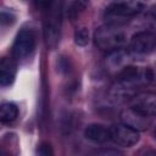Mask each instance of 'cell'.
Here are the masks:
<instances>
[{
	"mask_svg": "<svg viewBox=\"0 0 156 156\" xmlns=\"http://www.w3.org/2000/svg\"><path fill=\"white\" fill-rule=\"evenodd\" d=\"M143 6L141 0H115L105 12L107 24L121 27L127 23L129 18L139 13Z\"/></svg>",
	"mask_w": 156,
	"mask_h": 156,
	"instance_id": "1",
	"label": "cell"
},
{
	"mask_svg": "<svg viewBox=\"0 0 156 156\" xmlns=\"http://www.w3.org/2000/svg\"><path fill=\"white\" fill-rule=\"evenodd\" d=\"M126 34L118 26L104 24L100 26L94 33L95 45L106 52H111L113 50L121 49L126 44Z\"/></svg>",
	"mask_w": 156,
	"mask_h": 156,
	"instance_id": "2",
	"label": "cell"
},
{
	"mask_svg": "<svg viewBox=\"0 0 156 156\" xmlns=\"http://www.w3.org/2000/svg\"><path fill=\"white\" fill-rule=\"evenodd\" d=\"M62 1L57 0L52 7L44 12L45 15V39L49 45H55L60 34Z\"/></svg>",
	"mask_w": 156,
	"mask_h": 156,
	"instance_id": "3",
	"label": "cell"
},
{
	"mask_svg": "<svg viewBox=\"0 0 156 156\" xmlns=\"http://www.w3.org/2000/svg\"><path fill=\"white\" fill-rule=\"evenodd\" d=\"M37 45V35L30 29H22L16 35L12 54L16 58H24L29 56Z\"/></svg>",
	"mask_w": 156,
	"mask_h": 156,
	"instance_id": "4",
	"label": "cell"
},
{
	"mask_svg": "<svg viewBox=\"0 0 156 156\" xmlns=\"http://www.w3.org/2000/svg\"><path fill=\"white\" fill-rule=\"evenodd\" d=\"M156 44V38L152 32L141 30L135 33L129 43V49L132 52L138 55H146L154 51Z\"/></svg>",
	"mask_w": 156,
	"mask_h": 156,
	"instance_id": "5",
	"label": "cell"
},
{
	"mask_svg": "<svg viewBox=\"0 0 156 156\" xmlns=\"http://www.w3.org/2000/svg\"><path fill=\"white\" fill-rule=\"evenodd\" d=\"M121 121L123 124L135 129V130H145L151 126L152 117L133 108V107H127L122 110L121 112Z\"/></svg>",
	"mask_w": 156,
	"mask_h": 156,
	"instance_id": "6",
	"label": "cell"
},
{
	"mask_svg": "<svg viewBox=\"0 0 156 156\" xmlns=\"http://www.w3.org/2000/svg\"><path fill=\"white\" fill-rule=\"evenodd\" d=\"M111 139L119 146L130 147L139 141V132L123 123L117 124L111 129Z\"/></svg>",
	"mask_w": 156,
	"mask_h": 156,
	"instance_id": "7",
	"label": "cell"
},
{
	"mask_svg": "<svg viewBox=\"0 0 156 156\" xmlns=\"http://www.w3.org/2000/svg\"><path fill=\"white\" fill-rule=\"evenodd\" d=\"M130 107L150 116L154 117L155 116V111H156V98L154 93L150 91H138L130 100Z\"/></svg>",
	"mask_w": 156,
	"mask_h": 156,
	"instance_id": "8",
	"label": "cell"
},
{
	"mask_svg": "<svg viewBox=\"0 0 156 156\" xmlns=\"http://www.w3.org/2000/svg\"><path fill=\"white\" fill-rule=\"evenodd\" d=\"M128 60H129L128 52L124 51L123 48H121V49H117L110 52L108 57H106V67L110 72L117 76L126 66L129 65Z\"/></svg>",
	"mask_w": 156,
	"mask_h": 156,
	"instance_id": "9",
	"label": "cell"
},
{
	"mask_svg": "<svg viewBox=\"0 0 156 156\" xmlns=\"http://www.w3.org/2000/svg\"><path fill=\"white\" fill-rule=\"evenodd\" d=\"M17 66L13 58L1 57L0 58V85L9 87L13 83L16 77Z\"/></svg>",
	"mask_w": 156,
	"mask_h": 156,
	"instance_id": "10",
	"label": "cell"
},
{
	"mask_svg": "<svg viewBox=\"0 0 156 156\" xmlns=\"http://www.w3.org/2000/svg\"><path fill=\"white\" fill-rule=\"evenodd\" d=\"M84 135L94 143H106L111 140V129L100 123H91L85 128Z\"/></svg>",
	"mask_w": 156,
	"mask_h": 156,
	"instance_id": "11",
	"label": "cell"
},
{
	"mask_svg": "<svg viewBox=\"0 0 156 156\" xmlns=\"http://www.w3.org/2000/svg\"><path fill=\"white\" fill-rule=\"evenodd\" d=\"M18 116V107L12 102H4L0 105V122L4 124L12 123Z\"/></svg>",
	"mask_w": 156,
	"mask_h": 156,
	"instance_id": "12",
	"label": "cell"
},
{
	"mask_svg": "<svg viewBox=\"0 0 156 156\" xmlns=\"http://www.w3.org/2000/svg\"><path fill=\"white\" fill-rule=\"evenodd\" d=\"M88 5H89V0H73L71 2V5H69L68 10H67L68 17L72 21L79 18L80 15L87 10Z\"/></svg>",
	"mask_w": 156,
	"mask_h": 156,
	"instance_id": "13",
	"label": "cell"
},
{
	"mask_svg": "<svg viewBox=\"0 0 156 156\" xmlns=\"http://www.w3.org/2000/svg\"><path fill=\"white\" fill-rule=\"evenodd\" d=\"M74 39H76V43L80 46H84L87 43H88V39H89V33H88V29L82 27V28H78L76 30V34H74Z\"/></svg>",
	"mask_w": 156,
	"mask_h": 156,
	"instance_id": "14",
	"label": "cell"
},
{
	"mask_svg": "<svg viewBox=\"0 0 156 156\" xmlns=\"http://www.w3.org/2000/svg\"><path fill=\"white\" fill-rule=\"evenodd\" d=\"M56 1L57 0H34V4H35V7L38 10H40L41 12H45L46 10L52 7Z\"/></svg>",
	"mask_w": 156,
	"mask_h": 156,
	"instance_id": "15",
	"label": "cell"
},
{
	"mask_svg": "<svg viewBox=\"0 0 156 156\" xmlns=\"http://www.w3.org/2000/svg\"><path fill=\"white\" fill-rule=\"evenodd\" d=\"M15 22V16L10 12H0V26H10Z\"/></svg>",
	"mask_w": 156,
	"mask_h": 156,
	"instance_id": "16",
	"label": "cell"
},
{
	"mask_svg": "<svg viewBox=\"0 0 156 156\" xmlns=\"http://www.w3.org/2000/svg\"><path fill=\"white\" fill-rule=\"evenodd\" d=\"M38 152H39V155H43V156H49V155H52L51 146H50L48 143H43V144L39 146Z\"/></svg>",
	"mask_w": 156,
	"mask_h": 156,
	"instance_id": "17",
	"label": "cell"
}]
</instances>
